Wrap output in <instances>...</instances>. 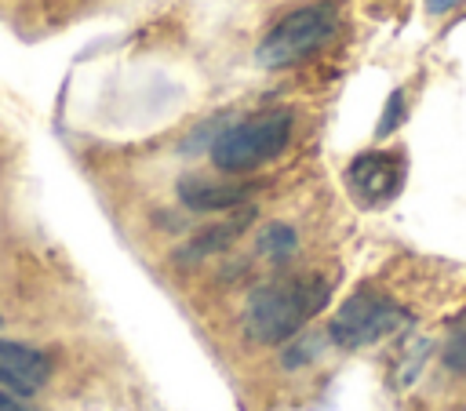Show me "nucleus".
Masks as SVG:
<instances>
[{
	"instance_id": "39448f33",
	"label": "nucleus",
	"mask_w": 466,
	"mask_h": 411,
	"mask_svg": "<svg viewBox=\"0 0 466 411\" xmlns=\"http://www.w3.org/2000/svg\"><path fill=\"white\" fill-rule=\"evenodd\" d=\"M404 175H408L404 153L368 149V153H357L353 164L346 167V185L364 207H382L400 193Z\"/></svg>"
},
{
	"instance_id": "423d86ee",
	"label": "nucleus",
	"mask_w": 466,
	"mask_h": 411,
	"mask_svg": "<svg viewBox=\"0 0 466 411\" xmlns=\"http://www.w3.org/2000/svg\"><path fill=\"white\" fill-rule=\"evenodd\" d=\"M51 375V360L22 342L0 338V386H7L15 396H33Z\"/></svg>"
},
{
	"instance_id": "4468645a",
	"label": "nucleus",
	"mask_w": 466,
	"mask_h": 411,
	"mask_svg": "<svg viewBox=\"0 0 466 411\" xmlns=\"http://www.w3.org/2000/svg\"><path fill=\"white\" fill-rule=\"evenodd\" d=\"M455 4H462V0H426V7L437 11V15H441V11H451Z\"/></svg>"
},
{
	"instance_id": "20e7f679",
	"label": "nucleus",
	"mask_w": 466,
	"mask_h": 411,
	"mask_svg": "<svg viewBox=\"0 0 466 411\" xmlns=\"http://www.w3.org/2000/svg\"><path fill=\"white\" fill-rule=\"evenodd\" d=\"M339 29V15L335 4H306L291 15H284L255 47L258 65L266 69H284L295 65L302 58H309L313 51H320Z\"/></svg>"
},
{
	"instance_id": "ddd939ff",
	"label": "nucleus",
	"mask_w": 466,
	"mask_h": 411,
	"mask_svg": "<svg viewBox=\"0 0 466 411\" xmlns=\"http://www.w3.org/2000/svg\"><path fill=\"white\" fill-rule=\"evenodd\" d=\"M0 411H36V407L25 404V400L15 396V393H0Z\"/></svg>"
},
{
	"instance_id": "f8f14e48",
	"label": "nucleus",
	"mask_w": 466,
	"mask_h": 411,
	"mask_svg": "<svg viewBox=\"0 0 466 411\" xmlns=\"http://www.w3.org/2000/svg\"><path fill=\"white\" fill-rule=\"evenodd\" d=\"M400 120H404V95H400V91H393V95H390V102H386V113L379 116V127H375V135H379V138L393 135Z\"/></svg>"
},
{
	"instance_id": "0eeeda50",
	"label": "nucleus",
	"mask_w": 466,
	"mask_h": 411,
	"mask_svg": "<svg viewBox=\"0 0 466 411\" xmlns=\"http://www.w3.org/2000/svg\"><path fill=\"white\" fill-rule=\"evenodd\" d=\"M255 193V182H211V178H197V175H186L178 182V200L189 207V211H240L248 207Z\"/></svg>"
},
{
	"instance_id": "2eb2a0df",
	"label": "nucleus",
	"mask_w": 466,
	"mask_h": 411,
	"mask_svg": "<svg viewBox=\"0 0 466 411\" xmlns=\"http://www.w3.org/2000/svg\"><path fill=\"white\" fill-rule=\"evenodd\" d=\"M0 324H4V316H0Z\"/></svg>"
},
{
	"instance_id": "7ed1b4c3",
	"label": "nucleus",
	"mask_w": 466,
	"mask_h": 411,
	"mask_svg": "<svg viewBox=\"0 0 466 411\" xmlns=\"http://www.w3.org/2000/svg\"><path fill=\"white\" fill-rule=\"evenodd\" d=\"M411 320H415L411 309H404L390 295L360 287L328 320V342H335L339 349H364V346H375L397 331H408Z\"/></svg>"
},
{
	"instance_id": "f03ea898",
	"label": "nucleus",
	"mask_w": 466,
	"mask_h": 411,
	"mask_svg": "<svg viewBox=\"0 0 466 411\" xmlns=\"http://www.w3.org/2000/svg\"><path fill=\"white\" fill-rule=\"evenodd\" d=\"M291 109H262L229 127H222L211 142V164L226 175L255 171L277 160L291 142Z\"/></svg>"
},
{
	"instance_id": "9d476101",
	"label": "nucleus",
	"mask_w": 466,
	"mask_h": 411,
	"mask_svg": "<svg viewBox=\"0 0 466 411\" xmlns=\"http://www.w3.org/2000/svg\"><path fill=\"white\" fill-rule=\"evenodd\" d=\"M320 349H324V338L320 335H295L288 346H284V353H280V364L284 367H302V364H309V360H317L320 356Z\"/></svg>"
},
{
	"instance_id": "6e6552de",
	"label": "nucleus",
	"mask_w": 466,
	"mask_h": 411,
	"mask_svg": "<svg viewBox=\"0 0 466 411\" xmlns=\"http://www.w3.org/2000/svg\"><path fill=\"white\" fill-rule=\"evenodd\" d=\"M251 218H255V207L248 204V207H240V211H233L229 218H222V222H215V226H208V229H200L197 236H189L178 251H175V258L178 262H200V258H208V255H218V251H226L248 226H251Z\"/></svg>"
},
{
	"instance_id": "1a4fd4ad",
	"label": "nucleus",
	"mask_w": 466,
	"mask_h": 411,
	"mask_svg": "<svg viewBox=\"0 0 466 411\" xmlns=\"http://www.w3.org/2000/svg\"><path fill=\"white\" fill-rule=\"evenodd\" d=\"M295 247H299V236H295L291 226H284V222H269V226H262V233H258V251H262L266 258L284 262V258L295 255Z\"/></svg>"
},
{
	"instance_id": "f257e3e1",
	"label": "nucleus",
	"mask_w": 466,
	"mask_h": 411,
	"mask_svg": "<svg viewBox=\"0 0 466 411\" xmlns=\"http://www.w3.org/2000/svg\"><path fill=\"white\" fill-rule=\"evenodd\" d=\"M331 284L320 273L280 276L248 295L244 306V331L255 346H284L328 306Z\"/></svg>"
},
{
	"instance_id": "9b49d317",
	"label": "nucleus",
	"mask_w": 466,
	"mask_h": 411,
	"mask_svg": "<svg viewBox=\"0 0 466 411\" xmlns=\"http://www.w3.org/2000/svg\"><path fill=\"white\" fill-rule=\"evenodd\" d=\"M441 360H444L448 371H466V316L448 331L444 349H441Z\"/></svg>"
}]
</instances>
